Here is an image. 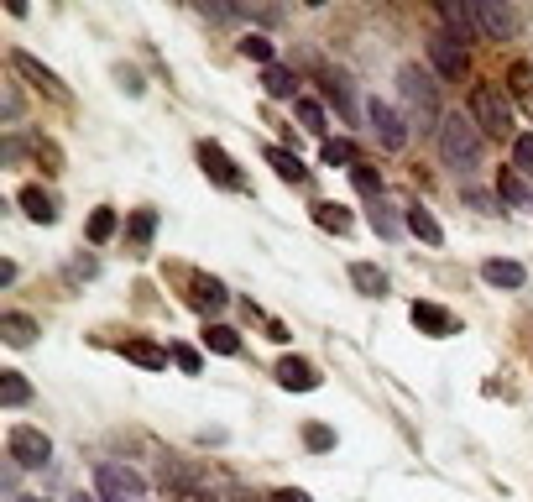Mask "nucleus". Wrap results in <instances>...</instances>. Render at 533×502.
I'll list each match as a JSON object with an SVG mask.
<instances>
[{
    "label": "nucleus",
    "instance_id": "nucleus-1",
    "mask_svg": "<svg viewBox=\"0 0 533 502\" xmlns=\"http://www.w3.org/2000/svg\"><path fill=\"white\" fill-rule=\"evenodd\" d=\"M471 121L481 126V136H492V142H518L513 131V105L497 84H476L471 89Z\"/></svg>",
    "mask_w": 533,
    "mask_h": 502
},
{
    "label": "nucleus",
    "instance_id": "nucleus-2",
    "mask_svg": "<svg viewBox=\"0 0 533 502\" xmlns=\"http://www.w3.org/2000/svg\"><path fill=\"white\" fill-rule=\"evenodd\" d=\"M398 89H403V100H408V110H413V126L419 131H439L434 121H439V84L424 74V68H403L398 74Z\"/></svg>",
    "mask_w": 533,
    "mask_h": 502
},
{
    "label": "nucleus",
    "instance_id": "nucleus-3",
    "mask_svg": "<svg viewBox=\"0 0 533 502\" xmlns=\"http://www.w3.org/2000/svg\"><path fill=\"white\" fill-rule=\"evenodd\" d=\"M439 152H445V163H455V168H476L481 163V126L471 116L439 121Z\"/></svg>",
    "mask_w": 533,
    "mask_h": 502
},
{
    "label": "nucleus",
    "instance_id": "nucleus-4",
    "mask_svg": "<svg viewBox=\"0 0 533 502\" xmlns=\"http://www.w3.org/2000/svg\"><path fill=\"white\" fill-rule=\"evenodd\" d=\"M95 487H100V502H142V492H147L142 476H136L131 466H121V461H100Z\"/></svg>",
    "mask_w": 533,
    "mask_h": 502
},
{
    "label": "nucleus",
    "instance_id": "nucleus-5",
    "mask_svg": "<svg viewBox=\"0 0 533 502\" xmlns=\"http://www.w3.org/2000/svg\"><path fill=\"white\" fill-rule=\"evenodd\" d=\"M173 278L189 288L183 299H189L199 314H220L225 304H230V293H225V283L220 278H210V272H194V267H173Z\"/></svg>",
    "mask_w": 533,
    "mask_h": 502
},
{
    "label": "nucleus",
    "instance_id": "nucleus-6",
    "mask_svg": "<svg viewBox=\"0 0 533 502\" xmlns=\"http://www.w3.org/2000/svg\"><path fill=\"white\" fill-rule=\"evenodd\" d=\"M6 450H11V466H27V471H37V466L53 461V440L42 435V429H32V424H11Z\"/></svg>",
    "mask_w": 533,
    "mask_h": 502
},
{
    "label": "nucleus",
    "instance_id": "nucleus-7",
    "mask_svg": "<svg viewBox=\"0 0 533 502\" xmlns=\"http://www.w3.org/2000/svg\"><path fill=\"white\" fill-rule=\"evenodd\" d=\"M11 68H16V74H21V79H27L32 89H42V95H48V100L68 105V89H63V79L53 74V68H48V63H37L32 53H21V48H16V53H11Z\"/></svg>",
    "mask_w": 533,
    "mask_h": 502
},
{
    "label": "nucleus",
    "instance_id": "nucleus-8",
    "mask_svg": "<svg viewBox=\"0 0 533 502\" xmlns=\"http://www.w3.org/2000/svg\"><path fill=\"white\" fill-rule=\"evenodd\" d=\"M194 157H199V168H204V173H210V178H215V184H220V189H236V194L246 189V178H241V168H236V163H230V152H225L220 142H199V147H194Z\"/></svg>",
    "mask_w": 533,
    "mask_h": 502
},
{
    "label": "nucleus",
    "instance_id": "nucleus-9",
    "mask_svg": "<svg viewBox=\"0 0 533 502\" xmlns=\"http://www.w3.org/2000/svg\"><path fill=\"white\" fill-rule=\"evenodd\" d=\"M471 16H476V32L492 37V42L513 37V27H518V16L507 6H497V0H471Z\"/></svg>",
    "mask_w": 533,
    "mask_h": 502
},
{
    "label": "nucleus",
    "instance_id": "nucleus-10",
    "mask_svg": "<svg viewBox=\"0 0 533 502\" xmlns=\"http://www.w3.org/2000/svg\"><path fill=\"white\" fill-rule=\"evenodd\" d=\"M429 58L439 68V79H460V74H466V48H460V37H450V32L429 37Z\"/></svg>",
    "mask_w": 533,
    "mask_h": 502
},
{
    "label": "nucleus",
    "instance_id": "nucleus-11",
    "mask_svg": "<svg viewBox=\"0 0 533 502\" xmlns=\"http://www.w3.org/2000/svg\"><path fill=\"white\" fill-rule=\"evenodd\" d=\"M366 116H372V126H377V136H382V147H387V152H398V147L408 142V126H403V116H398L392 105L372 100V105H366Z\"/></svg>",
    "mask_w": 533,
    "mask_h": 502
},
{
    "label": "nucleus",
    "instance_id": "nucleus-12",
    "mask_svg": "<svg viewBox=\"0 0 533 502\" xmlns=\"http://www.w3.org/2000/svg\"><path fill=\"white\" fill-rule=\"evenodd\" d=\"M277 382H283L288 393H314V387H319V367L304 361V356H283V361H277Z\"/></svg>",
    "mask_w": 533,
    "mask_h": 502
},
{
    "label": "nucleus",
    "instance_id": "nucleus-13",
    "mask_svg": "<svg viewBox=\"0 0 533 502\" xmlns=\"http://www.w3.org/2000/svg\"><path fill=\"white\" fill-rule=\"evenodd\" d=\"M408 319H413V325H419L424 335H455V314L439 309V304H413Z\"/></svg>",
    "mask_w": 533,
    "mask_h": 502
},
{
    "label": "nucleus",
    "instance_id": "nucleus-14",
    "mask_svg": "<svg viewBox=\"0 0 533 502\" xmlns=\"http://www.w3.org/2000/svg\"><path fill=\"white\" fill-rule=\"evenodd\" d=\"M16 204H21V210H27V220H37V225H53V220H58V204H53V194H42L37 184L21 189V194H16Z\"/></svg>",
    "mask_w": 533,
    "mask_h": 502
},
{
    "label": "nucleus",
    "instance_id": "nucleus-15",
    "mask_svg": "<svg viewBox=\"0 0 533 502\" xmlns=\"http://www.w3.org/2000/svg\"><path fill=\"white\" fill-rule=\"evenodd\" d=\"M0 340H6V346H32L37 340V319H27V314H0Z\"/></svg>",
    "mask_w": 533,
    "mask_h": 502
},
{
    "label": "nucleus",
    "instance_id": "nucleus-16",
    "mask_svg": "<svg viewBox=\"0 0 533 502\" xmlns=\"http://www.w3.org/2000/svg\"><path fill=\"white\" fill-rule=\"evenodd\" d=\"M481 278L492 283V288H523V283H528V272H523L518 262H502V257H492V262H481Z\"/></svg>",
    "mask_w": 533,
    "mask_h": 502
},
{
    "label": "nucleus",
    "instance_id": "nucleus-17",
    "mask_svg": "<svg viewBox=\"0 0 533 502\" xmlns=\"http://www.w3.org/2000/svg\"><path fill=\"white\" fill-rule=\"evenodd\" d=\"M267 163L283 184H309V168L298 163V152H283V147H267Z\"/></svg>",
    "mask_w": 533,
    "mask_h": 502
},
{
    "label": "nucleus",
    "instance_id": "nucleus-18",
    "mask_svg": "<svg viewBox=\"0 0 533 502\" xmlns=\"http://www.w3.org/2000/svg\"><path fill=\"white\" fill-rule=\"evenodd\" d=\"M262 89L272 100H298V79H293V68H283V63L262 68Z\"/></svg>",
    "mask_w": 533,
    "mask_h": 502
},
{
    "label": "nucleus",
    "instance_id": "nucleus-19",
    "mask_svg": "<svg viewBox=\"0 0 533 502\" xmlns=\"http://www.w3.org/2000/svg\"><path fill=\"white\" fill-rule=\"evenodd\" d=\"M319 84H324V100H330V105H340V116H345V121H356V100H351V84H345L340 74H330V68H324V74H319Z\"/></svg>",
    "mask_w": 533,
    "mask_h": 502
},
{
    "label": "nucleus",
    "instance_id": "nucleus-20",
    "mask_svg": "<svg viewBox=\"0 0 533 502\" xmlns=\"http://www.w3.org/2000/svg\"><path fill=\"white\" fill-rule=\"evenodd\" d=\"M351 283H356V293H366V299H382V293H387V272L372 267V262H351Z\"/></svg>",
    "mask_w": 533,
    "mask_h": 502
},
{
    "label": "nucleus",
    "instance_id": "nucleus-21",
    "mask_svg": "<svg viewBox=\"0 0 533 502\" xmlns=\"http://www.w3.org/2000/svg\"><path fill=\"white\" fill-rule=\"evenodd\" d=\"M507 95H513L518 105H533V58H518L513 68H507Z\"/></svg>",
    "mask_w": 533,
    "mask_h": 502
},
{
    "label": "nucleus",
    "instance_id": "nucleus-22",
    "mask_svg": "<svg viewBox=\"0 0 533 502\" xmlns=\"http://www.w3.org/2000/svg\"><path fill=\"white\" fill-rule=\"evenodd\" d=\"M126 361H136V367H147V372H162V367H168V351H162V346H152V340H126Z\"/></svg>",
    "mask_w": 533,
    "mask_h": 502
},
{
    "label": "nucleus",
    "instance_id": "nucleus-23",
    "mask_svg": "<svg viewBox=\"0 0 533 502\" xmlns=\"http://www.w3.org/2000/svg\"><path fill=\"white\" fill-rule=\"evenodd\" d=\"M204 476L194 466H183V461H162V487H173V492H204L199 487Z\"/></svg>",
    "mask_w": 533,
    "mask_h": 502
},
{
    "label": "nucleus",
    "instance_id": "nucleus-24",
    "mask_svg": "<svg viewBox=\"0 0 533 502\" xmlns=\"http://www.w3.org/2000/svg\"><path fill=\"white\" fill-rule=\"evenodd\" d=\"M403 220H408V231L419 236V241H429V246H439V241H445V231H439V220L424 210V204H408V215H403Z\"/></svg>",
    "mask_w": 533,
    "mask_h": 502
},
{
    "label": "nucleus",
    "instance_id": "nucleus-25",
    "mask_svg": "<svg viewBox=\"0 0 533 502\" xmlns=\"http://www.w3.org/2000/svg\"><path fill=\"white\" fill-rule=\"evenodd\" d=\"M439 16H445L450 37H460V42L476 32V16H471V6H460V0H445V6H439Z\"/></svg>",
    "mask_w": 533,
    "mask_h": 502
},
{
    "label": "nucleus",
    "instance_id": "nucleus-26",
    "mask_svg": "<svg viewBox=\"0 0 533 502\" xmlns=\"http://www.w3.org/2000/svg\"><path fill=\"white\" fill-rule=\"evenodd\" d=\"M314 220L324 225V231H335V236L351 231V210H345V204H330V199H319V204H314Z\"/></svg>",
    "mask_w": 533,
    "mask_h": 502
},
{
    "label": "nucleus",
    "instance_id": "nucleus-27",
    "mask_svg": "<svg viewBox=\"0 0 533 502\" xmlns=\"http://www.w3.org/2000/svg\"><path fill=\"white\" fill-rule=\"evenodd\" d=\"M0 403L6 408H21V403H32V387L21 372H0Z\"/></svg>",
    "mask_w": 533,
    "mask_h": 502
},
{
    "label": "nucleus",
    "instance_id": "nucleus-28",
    "mask_svg": "<svg viewBox=\"0 0 533 502\" xmlns=\"http://www.w3.org/2000/svg\"><path fill=\"white\" fill-rule=\"evenodd\" d=\"M403 225H408V220H398V215H392V204H382V199L372 204V231H377L382 241H392V236H403Z\"/></svg>",
    "mask_w": 533,
    "mask_h": 502
},
{
    "label": "nucleus",
    "instance_id": "nucleus-29",
    "mask_svg": "<svg viewBox=\"0 0 533 502\" xmlns=\"http://www.w3.org/2000/svg\"><path fill=\"white\" fill-rule=\"evenodd\" d=\"M204 346L220 351V356H236L241 351V335L230 330V325H210V330H204Z\"/></svg>",
    "mask_w": 533,
    "mask_h": 502
},
{
    "label": "nucleus",
    "instance_id": "nucleus-30",
    "mask_svg": "<svg viewBox=\"0 0 533 502\" xmlns=\"http://www.w3.org/2000/svg\"><path fill=\"white\" fill-rule=\"evenodd\" d=\"M319 157H324V163H330V168H356L361 163V157H356V147L351 142H335V136H324V147H319Z\"/></svg>",
    "mask_w": 533,
    "mask_h": 502
},
{
    "label": "nucleus",
    "instance_id": "nucleus-31",
    "mask_svg": "<svg viewBox=\"0 0 533 502\" xmlns=\"http://www.w3.org/2000/svg\"><path fill=\"white\" fill-rule=\"evenodd\" d=\"M351 184H356V189H361L366 199H372V204L382 199V173H377V168H366V163H356V168H351Z\"/></svg>",
    "mask_w": 533,
    "mask_h": 502
},
{
    "label": "nucleus",
    "instance_id": "nucleus-32",
    "mask_svg": "<svg viewBox=\"0 0 533 502\" xmlns=\"http://www.w3.org/2000/svg\"><path fill=\"white\" fill-rule=\"evenodd\" d=\"M241 58H251V63H262V68H272V42H267L262 32H251V37H241Z\"/></svg>",
    "mask_w": 533,
    "mask_h": 502
},
{
    "label": "nucleus",
    "instance_id": "nucleus-33",
    "mask_svg": "<svg viewBox=\"0 0 533 502\" xmlns=\"http://www.w3.org/2000/svg\"><path fill=\"white\" fill-rule=\"evenodd\" d=\"M152 231H157V210H136L131 215V246H152Z\"/></svg>",
    "mask_w": 533,
    "mask_h": 502
},
{
    "label": "nucleus",
    "instance_id": "nucleus-34",
    "mask_svg": "<svg viewBox=\"0 0 533 502\" xmlns=\"http://www.w3.org/2000/svg\"><path fill=\"white\" fill-rule=\"evenodd\" d=\"M497 194H502L507 204H523V199L533 204V194H528V184H523V173H502V178H497Z\"/></svg>",
    "mask_w": 533,
    "mask_h": 502
},
{
    "label": "nucleus",
    "instance_id": "nucleus-35",
    "mask_svg": "<svg viewBox=\"0 0 533 502\" xmlns=\"http://www.w3.org/2000/svg\"><path fill=\"white\" fill-rule=\"evenodd\" d=\"M110 236H115V210L105 204V210H95V215H89V241H95V246H105Z\"/></svg>",
    "mask_w": 533,
    "mask_h": 502
},
{
    "label": "nucleus",
    "instance_id": "nucleus-36",
    "mask_svg": "<svg viewBox=\"0 0 533 502\" xmlns=\"http://www.w3.org/2000/svg\"><path fill=\"white\" fill-rule=\"evenodd\" d=\"M293 110H298V121H304V131L324 136V110H319L314 100H304V95H298V100H293Z\"/></svg>",
    "mask_w": 533,
    "mask_h": 502
},
{
    "label": "nucleus",
    "instance_id": "nucleus-37",
    "mask_svg": "<svg viewBox=\"0 0 533 502\" xmlns=\"http://www.w3.org/2000/svg\"><path fill=\"white\" fill-rule=\"evenodd\" d=\"M513 173H533V131H518V142H513Z\"/></svg>",
    "mask_w": 533,
    "mask_h": 502
},
{
    "label": "nucleus",
    "instance_id": "nucleus-38",
    "mask_svg": "<svg viewBox=\"0 0 533 502\" xmlns=\"http://www.w3.org/2000/svg\"><path fill=\"white\" fill-rule=\"evenodd\" d=\"M32 157L42 163V173H63V152H58V142H32Z\"/></svg>",
    "mask_w": 533,
    "mask_h": 502
},
{
    "label": "nucleus",
    "instance_id": "nucleus-39",
    "mask_svg": "<svg viewBox=\"0 0 533 502\" xmlns=\"http://www.w3.org/2000/svg\"><path fill=\"white\" fill-rule=\"evenodd\" d=\"M304 445L319 455V450H335V429L330 424H304Z\"/></svg>",
    "mask_w": 533,
    "mask_h": 502
},
{
    "label": "nucleus",
    "instance_id": "nucleus-40",
    "mask_svg": "<svg viewBox=\"0 0 533 502\" xmlns=\"http://www.w3.org/2000/svg\"><path fill=\"white\" fill-rule=\"evenodd\" d=\"M95 272H100L95 257H74V262H68V283H84V278H95Z\"/></svg>",
    "mask_w": 533,
    "mask_h": 502
},
{
    "label": "nucleus",
    "instance_id": "nucleus-41",
    "mask_svg": "<svg viewBox=\"0 0 533 502\" xmlns=\"http://www.w3.org/2000/svg\"><path fill=\"white\" fill-rule=\"evenodd\" d=\"M173 361H178L189 377H199V351H194V346H173Z\"/></svg>",
    "mask_w": 533,
    "mask_h": 502
},
{
    "label": "nucleus",
    "instance_id": "nucleus-42",
    "mask_svg": "<svg viewBox=\"0 0 533 502\" xmlns=\"http://www.w3.org/2000/svg\"><path fill=\"white\" fill-rule=\"evenodd\" d=\"M272 502H314L304 487H283V492H272Z\"/></svg>",
    "mask_w": 533,
    "mask_h": 502
},
{
    "label": "nucleus",
    "instance_id": "nucleus-43",
    "mask_svg": "<svg viewBox=\"0 0 533 502\" xmlns=\"http://www.w3.org/2000/svg\"><path fill=\"white\" fill-rule=\"evenodd\" d=\"M168 502H210V492H173Z\"/></svg>",
    "mask_w": 533,
    "mask_h": 502
},
{
    "label": "nucleus",
    "instance_id": "nucleus-44",
    "mask_svg": "<svg viewBox=\"0 0 533 502\" xmlns=\"http://www.w3.org/2000/svg\"><path fill=\"white\" fill-rule=\"evenodd\" d=\"M68 502H100V497H84V492H79V497H68Z\"/></svg>",
    "mask_w": 533,
    "mask_h": 502
}]
</instances>
